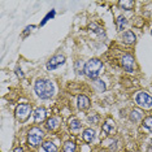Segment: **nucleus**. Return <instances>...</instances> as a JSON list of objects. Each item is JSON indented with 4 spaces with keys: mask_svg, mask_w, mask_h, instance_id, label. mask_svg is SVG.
<instances>
[{
    "mask_svg": "<svg viewBox=\"0 0 152 152\" xmlns=\"http://www.w3.org/2000/svg\"><path fill=\"white\" fill-rule=\"evenodd\" d=\"M34 88L40 99H50L55 94V86L50 79H38L34 85Z\"/></svg>",
    "mask_w": 152,
    "mask_h": 152,
    "instance_id": "f257e3e1",
    "label": "nucleus"
},
{
    "mask_svg": "<svg viewBox=\"0 0 152 152\" xmlns=\"http://www.w3.org/2000/svg\"><path fill=\"white\" fill-rule=\"evenodd\" d=\"M103 70V63L99 58H91L87 61V64L85 65V74L91 79H96L100 72Z\"/></svg>",
    "mask_w": 152,
    "mask_h": 152,
    "instance_id": "f03ea898",
    "label": "nucleus"
},
{
    "mask_svg": "<svg viewBox=\"0 0 152 152\" xmlns=\"http://www.w3.org/2000/svg\"><path fill=\"white\" fill-rule=\"evenodd\" d=\"M43 131L39 129V127H33L29 131V135H27V140H29V144L33 147H37L38 144H40V142L43 139Z\"/></svg>",
    "mask_w": 152,
    "mask_h": 152,
    "instance_id": "7ed1b4c3",
    "label": "nucleus"
},
{
    "mask_svg": "<svg viewBox=\"0 0 152 152\" xmlns=\"http://www.w3.org/2000/svg\"><path fill=\"white\" fill-rule=\"evenodd\" d=\"M135 103L139 107H142V108H144V109L152 108V98H151V95L147 94V92H144V91H140V92H138V94L135 95Z\"/></svg>",
    "mask_w": 152,
    "mask_h": 152,
    "instance_id": "20e7f679",
    "label": "nucleus"
},
{
    "mask_svg": "<svg viewBox=\"0 0 152 152\" xmlns=\"http://www.w3.org/2000/svg\"><path fill=\"white\" fill-rule=\"evenodd\" d=\"M30 113H31V107L30 104H20L17 105L16 108V117L18 118L20 121H26L27 117L30 116Z\"/></svg>",
    "mask_w": 152,
    "mask_h": 152,
    "instance_id": "39448f33",
    "label": "nucleus"
},
{
    "mask_svg": "<svg viewBox=\"0 0 152 152\" xmlns=\"http://www.w3.org/2000/svg\"><path fill=\"white\" fill-rule=\"evenodd\" d=\"M65 63V56L64 55H55L53 57L50 58V61L47 63V69L48 70H55L57 66H60L61 64Z\"/></svg>",
    "mask_w": 152,
    "mask_h": 152,
    "instance_id": "423d86ee",
    "label": "nucleus"
},
{
    "mask_svg": "<svg viewBox=\"0 0 152 152\" xmlns=\"http://www.w3.org/2000/svg\"><path fill=\"white\" fill-rule=\"evenodd\" d=\"M121 65H122V68L125 69L126 72H133L134 68H135V61H134V57L131 56V55H129V53L124 55L122 58H121Z\"/></svg>",
    "mask_w": 152,
    "mask_h": 152,
    "instance_id": "0eeeda50",
    "label": "nucleus"
},
{
    "mask_svg": "<svg viewBox=\"0 0 152 152\" xmlns=\"http://www.w3.org/2000/svg\"><path fill=\"white\" fill-rule=\"evenodd\" d=\"M77 105L81 110H86L90 108V99L86 95H79L77 99Z\"/></svg>",
    "mask_w": 152,
    "mask_h": 152,
    "instance_id": "6e6552de",
    "label": "nucleus"
},
{
    "mask_svg": "<svg viewBox=\"0 0 152 152\" xmlns=\"http://www.w3.org/2000/svg\"><path fill=\"white\" fill-rule=\"evenodd\" d=\"M135 39H137L135 34H134L133 31H130V30H127V31H125L122 34V40H124V43H126V44L135 43Z\"/></svg>",
    "mask_w": 152,
    "mask_h": 152,
    "instance_id": "1a4fd4ad",
    "label": "nucleus"
},
{
    "mask_svg": "<svg viewBox=\"0 0 152 152\" xmlns=\"http://www.w3.org/2000/svg\"><path fill=\"white\" fill-rule=\"evenodd\" d=\"M46 118V109L44 108H37L34 110V120L35 122H42Z\"/></svg>",
    "mask_w": 152,
    "mask_h": 152,
    "instance_id": "9d476101",
    "label": "nucleus"
},
{
    "mask_svg": "<svg viewBox=\"0 0 152 152\" xmlns=\"http://www.w3.org/2000/svg\"><path fill=\"white\" fill-rule=\"evenodd\" d=\"M82 137H83L86 143H91V142L95 139V130L94 129H86L83 131V134H82Z\"/></svg>",
    "mask_w": 152,
    "mask_h": 152,
    "instance_id": "9b49d317",
    "label": "nucleus"
},
{
    "mask_svg": "<svg viewBox=\"0 0 152 152\" xmlns=\"http://www.w3.org/2000/svg\"><path fill=\"white\" fill-rule=\"evenodd\" d=\"M113 127H115V122H113L110 118H108L104 124H103L102 130H103V133H105V134H110L113 131Z\"/></svg>",
    "mask_w": 152,
    "mask_h": 152,
    "instance_id": "f8f14e48",
    "label": "nucleus"
},
{
    "mask_svg": "<svg viewBox=\"0 0 152 152\" xmlns=\"http://www.w3.org/2000/svg\"><path fill=\"white\" fill-rule=\"evenodd\" d=\"M126 25H127V21L124 16H120L116 20V26H117V30H118V31H122Z\"/></svg>",
    "mask_w": 152,
    "mask_h": 152,
    "instance_id": "ddd939ff",
    "label": "nucleus"
},
{
    "mask_svg": "<svg viewBox=\"0 0 152 152\" xmlns=\"http://www.w3.org/2000/svg\"><path fill=\"white\" fill-rule=\"evenodd\" d=\"M46 126H47L48 130H55L58 126V118H56V117H51V118L47 121Z\"/></svg>",
    "mask_w": 152,
    "mask_h": 152,
    "instance_id": "4468645a",
    "label": "nucleus"
},
{
    "mask_svg": "<svg viewBox=\"0 0 152 152\" xmlns=\"http://www.w3.org/2000/svg\"><path fill=\"white\" fill-rule=\"evenodd\" d=\"M69 127H70V130H78L81 127V121L77 117H72L69 120Z\"/></svg>",
    "mask_w": 152,
    "mask_h": 152,
    "instance_id": "2eb2a0df",
    "label": "nucleus"
},
{
    "mask_svg": "<svg viewBox=\"0 0 152 152\" xmlns=\"http://www.w3.org/2000/svg\"><path fill=\"white\" fill-rule=\"evenodd\" d=\"M42 147L46 152H57V147L55 146L52 142H44L42 144Z\"/></svg>",
    "mask_w": 152,
    "mask_h": 152,
    "instance_id": "dca6fc26",
    "label": "nucleus"
},
{
    "mask_svg": "<svg viewBox=\"0 0 152 152\" xmlns=\"http://www.w3.org/2000/svg\"><path fill=\"white\" fill-rule=\"evenodd\" d=\"M142 116H143V113H142L139 109H134L133 112L130 113V120L133 121V122H138V121L142 118Z\"/></svg>",
    "mask_w": 152,
    "mask_h": 152,
    "instance_id": "f3484780",
    "label": "nucleus"
},
{
    "mask_svg": "<svg viewBox=\"0 0 152 152\" xmlns=\"http://www.w3.org/2000/svg\"><path fill=\"white\" fill-rule=\"evenodd\" d=\"M118 5L121 8L125 9V11H131V9H133V5H134V1H131V0H122V1L118 3Z\"/></svg>",
    "mask_w": 152,
    "mask_h": 152,
    "instance_id": "a211bd4d",
    "label": "nucleus"
},
{
    "mask_svg": "<svg viewBox=\"0 0 152 152\" xmlns=\"http://www.w3.org/2000/svg\"><path fill=\"white\" fill-rule=\"evenodd\" d=\"M63 152H75V143L72 140H68L66 143L64 144Z\"/></svg>",
    "mask_w": 152,
    "mask_h": 152,
    "instance_id": "6ab92c4d",
    "label": "nucleus"
},
{
    "mask_svg": "<svg viewBox=\"0 0 152 152\" xmlns=\"http://www.w3.org/2000/svg\"><path fill=\"white\" fill-rule=\"evenodd\" d=\"M143 126L148 129L150 131H152V116H148L143 120Z\"/></svg>",
    "mask_w": 152,
    "mask_h": 152,
    "instance_id": "aec40b11",
    "label": "nucleus"
},
{
    "mask_svg": "<svg viewBox=\"0 0 152 152\" xmlns=\"http://www.w3.org/2000/svg\"><path fill=\"white\" fill-rule=\"evenodd\" d=\"M99 118H100V117H99L98 113H92V115H90L87 117V121H88L90 124H94V125H95V124L99 122Z\"/></svg>",
    "mask_w": 152,
    "mask_h": 152,
    "instance_id": "412c9836",
    "label": "nucleus"
},
{
    "mask_svg": "<svg viewBox=\"0 0 152 152\" xmlns=\"http://www.w3.org/2000/svg\"><path fill=\"white\" fill-rule=\"evenodd\" d=\"M90 27H91V29L94 30L96 34H99V35L104 34V30H103V27H100L99 25H96V23H91V25H90Z\"/></svg>",
    "mask_w": 152,
    "mask_h": 152,
    "instance_id": "4be33fe9",
    "label": "nucleus"
},
{
    "mask_svg": "<svg viewBox=\"0 0 152 152\" xmlns=\"http://www.w3.org/2000/svg\"><path fill=\"white\" fill-rule=\"evenodd\" d=\"M55 13H56L55 11H51L50 13H48V15H47V16H46V17H44V18H43V21L40 22V26H43V25H44V23H46L47 21H50V18H53Z\"/></svg>",
    "mask_w": 152,
    "mask_h": 152,
    "instance_id": "5701e85b",
    "label": "nucleus"
},
{
    "mask_svg": "<svg viewBox=\"0 0 152 152\" xmlns=\"http://www.w3.org/2000/svg\"><path fill=\"white\" fill-rule=\"evenodd\" d=\"M95 83L99 85V90H100V91H104V90H105V85L103 83V81H96Z\"/></svg>",
    "mask_w": 152,
    "mask_h": 152,
    "instance_id": "b1692460",
    "label": "nucleus"
},
{
    "mask_svg": "<svg viewBox=\"0 0 152 152\" xmlns=\"http://www.w3.org/2000/svg\"><path fill=\"white\" fill-rule=\"evenodd\" d=\"M17 75H18V77H21V78H23V73H22V70H21V69H18V68H17Z\"/></svg>",
    "mask_w": 152,
    "mask_h": 152,
    "instance_id": "393cba45",
    "label": "nucleus"
},
{
    "mask_svg": "<svg viewBox=\"0 0 152 152\" xmlns=\"http://www.w3.org/2000/svg\"><path fill=\"white\" fill-rule=\"evenodd\" d=\"M31 29H34V26H27L26 29H25V35H26V34L29 33V31H30V30H31Z\"/></svg>",
    "mask_w": 152,
    "mask_h": 152,
    "instance_id": "a878e982",
    "label": "nucleus"
},
{
    "mask_svg": "<svg viewBox=\"0 0 152 152\" xmlns=\"http://www.w3.org/2000/svg\"><path fill=\"white\" fill-rule=\"evenodd\" d=\"M15 152H23V150L21 147H17V148H15Z\"/></svg>",
    "mask_w": 152,
    "mask_h": 152,
    "instance_id": "bb28decb",
    "label": "nucleus"
},
{
    "mask_svg": "<svg viewBox=\"0 0 152 152\" xmlns=\"http://www.w3.org/2000/svg\"><path fill=\"white\" fill-rule=\"evenodd\" d=\"M151 34H152V30H151Z\"/></svg>",
    "mask_w": 152,
    "mask_h": 152,
    "instance_id": "cd10ccee",
    "label": "nucleus"
}]
</instances>
